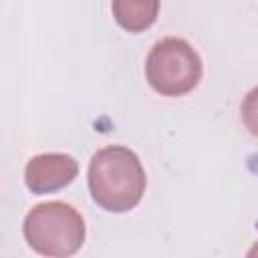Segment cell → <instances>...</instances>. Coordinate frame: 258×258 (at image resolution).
<instances>
[{
    "label": "cell",
    "mask_w": 258,
    "mask_h": 258,
    "mask_svg": "<svg viewBox=\"0 0 258 258\" xmlns=\"http://www.w3.org/2000/svg\"><path fill=\"white\" fill-rule=\"evenodd\" d=\"M242 121L244 127L258 137V87H254L242 101Z\"/></svg>",
    "instance_id": "cell-6"
},
{
    "label": "cell",
    "mask_w": 258,
    "mask_h": 258,
    "mask_svg": "<svg viewBox=\"0 0 258 258\" xmlns=\"http://www.w3.org/2000/svg\"><path fill=\"white\" fill-rule=\"evenodd\" d=\"M22 234L28 246L42 256H73L85 242L83 216L64 202L36 204L24 218Z\"/></svg>",
    "instance_id": "cell-2"
},
{
    "label": "cell",
    "mask_w": 258,
    "mask_h": 258,
    "mask_svg": "<svg viewBox=\"0 0 258 258\" xmlns=\"http://www.w3.org/2000/svg\"><path fill=\"white\" fill-rule=\"evenodd\" d=\"M87 181L97 206L113 214L133 210L147 187L145 169L137 153L125 145H107L99 149L91 157Z\"/></svg>",
    "instance_id": "cell-1"
},
{
    "label": "cell",
    "mask_w": 258,
    "mask_h": 258,
    "mask_svg": "<svg viewBox=\"0 0 258 258\" xmlns=\"http://www.w3.org/2000/svg\"><path fill=\"white\" fill-rule=\"evenodd\" d=\"M79 175V161L69 153H38L24 167V183L32 194H52Z\"/></svg>",
    "instance_id": "cell-4"
},
{
    "label": "cell",
    "mask_w": 258,
    "mask_h": 258,
    "mask_svg": "<svg viewBox=\"0 0 258 258\" xmlns=\"http://www.w3.org/2000/svg\"><path fill=\"white\" fill-rule=\"evenodd\" d=\"M202 58L196 48L177 36H167L153 44L145 60L149 87L163 97H181L202 81Z\"/></svg>",
    "instance_id": "cell-3"
},
{
    "label": "cell",
    "mask_w": 258,
    "mask_h": 258,
    "mask_svg": "<svg viewBox=\"0 0 258 258\" xmlns=\"http://www.w3.org/2000/svg\"><path fill=\"white\" fill-rule=\"evenodd\" d=\"M111 12L123 30L131 34L145 32L157 20L159 0H113Z\"/></svg>",
    "instance_id": "cell-5"
}]
</instances>
